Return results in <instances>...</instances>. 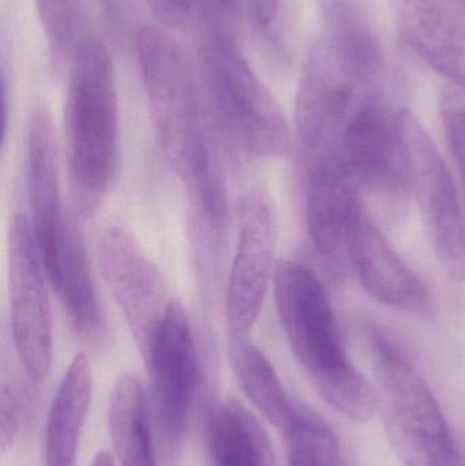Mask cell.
I'll return each instance as SVG.
<instances>
[{
  "mask_svg": "<svg viewBox=\"0 0 465 466\" xmlns=\"http://www.w3.org/2000/svg\"><path fill=\"white\" fill-rule=\"evenodd\" d=\"M409 191L440 266L455 282H465L463 198L433 137L409 109L399 111Z\"/></svg>",
  "mask_w": 465,
  "mask_h": 466,
  "instance_id": "cell-7",
  "label": "cell"
},
{
  "mask_svg": "<svg viewBox=\"0 0 465 466\" xmlns=\"http://www.w3.org/2000/svg\"><path fill=\"white\" fill-rule=\"evenodd\" d=\"M207 445L212 466H275L272 443L264 427L235 400L210 408Z\"/></svg>",
  "mask_w": 465,
  "mask_h": 466,
  "instance_id": "cell-20",
  "label": "cell"
},
{
  "mask_svg": "<svg viewBox=\"0 0 465 466\" xmlns=\"http://www.w3.org/2000/svg\"><path fill=\"white\" fill-rule=\"evenodd\" d=\"M97 259L104 281L139 348L177 301L169 295L160 268L122 227H108L103 232Z\"/></svg>",
  "mask_w": 465,
  "mask_h": 466,
  "instance_id": "cell-11",
  "label": "cell"
},
{
  "mask_svg": "<svg viewBox=\"0 0 465 466\" xmlns=\"http://www.w3.org/2000/svg\"><path fill=\"white\" fill-rule=\"evenodd\" d=\"M92 394V366L85 353H78L63 374L49 408L44 435L45 466H76Z\"/></svg>",
  "mask_w": 465,
  "mask_h": 466,
  "instance_id": "cell-17",
  "label": "cell"
},
{
  "mask_svg": "<svg viewBox=\"0 0 465 466\" xmlns=\"http://www.w3.org/2000/svg\"><path fill=\"white\" fill-rule=\"evenodd\" d=\"M213 2L217 3L223 10L237 11L243 0H213Z\"/></svg>",
  "mask_w": 465,
  "mask_h": 466,
  "instance_id": "cell-29",
  "label": "cell"
},
{
  "mask_svg": "<svg viewBox=\"0 0 465 466\" xmlns=\"http://www.w3.org/2000/svg\"><path fill=\"white\" fill-rule=\"evenodd\" d=\"M278 244V216L264 190L251 191L240 205L239 238L226 292L231 334H248L256 325L272 274Z\"/></svg>",
  "mask_w": 465,
  "mask_h": 466,
  "instance_id": "cell-12",
  "label": "cell"
},
{
  "mask_svg": "<svg viewBox=\"0 0 465 466\" xmlns=\"http://www.w3.org/2000/svg\"><path fill=\"white\" fill-rule=\"evenodd\" d=\"M404 43L450 82L465 85V8L459 0H388Z\"/></svg>",
  "mask_w": 465,
  "mask_h": 466,
  "instance_id": "cell-15",
  "label": "cell"
},
{
  "mask_svg": "<svg viewBox=\"0 0 465 466\" xmlns=\"http://www.w3.org/2000/svg\"><path fill=\"white\" fill-rule=\"evenodd\" d=\"M136 51L158 147L187 180L215 155L187 60L177 40L157 26L139 29Z\"/></svg>",
  "mask_w": 465,
  "mask_h": 466,
  "instance_id": "cell-3",
  "label": "cell"
},
{
  "mask_svg": "<svg viewBox=\"0 0 465 466\" xmlns=\"http://www.w3.org/2000/svg\"><path fill=\"white\" fill-rule=\"evenodd\" d=\"M459 2H460L461 5H463V7L465 8V0H459Z\"/></svg>",
  "mask_w": 465,
  "mask_h": 466,
  "instance_id": "cell-30",
  "label": "cell"
},
{
  "mask_svg": "<svg viewBox=\"0 0 465 466\" xmlns=\"http://www.w3.org/2000/svg\"><path fill=\"white\" fill-rule=\"evenodd\" d=\"M55 136L51 112L38 106L27 130V194L32 212L29 220L46 273L76 229L63 207Z\"/></svg>",
  "mask_w": 465,
  "mask_h": 466,
  "instance_id": "cell-14",
  "label": "cell"
},
{
  "mask_svg": "<svg viewBox=\"0 0 465 466\" xmlns=\"http://www.w3.org/2000/svg\"><path fill=\"white\" fill-rule=\"evenodd\" d=\"M38 16L56 65L71 60L78 48L84 26L81 0H35Z\"/></svg>",
  "mask_w": 465,
  "mask_h": 466,
  "instance_id": "cell-23",
  "label": "cell"
},
{
  "mask_svg": "<svg viewBox=\"0 0 465 466\" xmlns=\"http://www.w3.org/2000/svg\"><path fill=\"white\" fill-rule=\"evenodd\" d=\"M308 161V236L318 254L332 257L346 243L349 218L360 194L341 147L318 153Z\"/></svg>",
  "mask_w": 465,
  "mask_h": 466,
  "instance_id": "cell-16",
  "label": "cell"
},
{
  "mask_svg": "<svg viewBox=\"0 0 465 466\" xmlns=\"http://www.w3.org/2000/svg\"><path fill=\"white\" fill-rule=\"evenodd\" d=\"M440 115L455 161L465 202V85L448 82L440 96Z\"/></svg>",
  "mask_w": 465,
  "mask_h": 466,
  "instance_id": "cell-24",
  "label": "cell"
},
{
  "mask_svg": "<svg viewBox=\"0 0 465 466\" xmlns=\"http://www.w3.org/2000/svg\"><path fill=\"white\" fill-rule=\"evenodd\" d=\"M273 288L287 342L318 393L349 420L370 421L379 407L376 389L349 358L318 274L297 260H281Z\"/></svg>",
  "mask_w": 465,
  "mask_h": 466,
  "instance_id": "cell-1",
  "label": "cell"
},
{
  "mask_svg": "<svg viewBox=\"0 0 465 466\" xmlns=\"http://www.w3.org/2000/svg\"><path fill=\"white\" fill-rule=\"evenodd\" d=\"M149 396L136 375L117 378L108 402V427L122 466H158L153 445Z\"/></svg>",
  "mask_w": 465,
  "mask_h": 466,
  "instance_id": "cell-19",
  "label": "cell"
},
{
  "mask_svg": "<svg viewBox=\"0 0 465 466\" xmlns=\"http://www.w3.org/2000/svg\"><path fill=\"white\" fill-rule=\"evenodd\" d=\"M65 130L74 182L89 196L104 193L119 167V98L111 55L95 38L71 57Z\"/></svg>",
  "mask_w": 465,
  "mask_h": 466,
  "instance_id": "cell-2",
  "label": "cell"
},
{
  "mask_svg": "<svg viewBox=\"0 0 465 466\" xmlns=\"http://www.w3.org/2000/svg\"><path fill=\"white\" fill-rule=\"evenodd\" d=\"M369 89L324 38L314 44L295 103V126L308 157L340 147L347 122Z\"/></svg>",
  "mask_w": 465,
  "mask_h": 466,
  "instance_id": "cell-10",
  "label": "cell"
},
{
  "mask_svg": "<svg viewBox=\"0 0 465 466\" xmlns=\"http://www.w3.org/2000/svg\"><path fill=\"white\" fill-rule=\"evenodd\" d=\"M284 435L288 442V466H340L336 435L302 402Z\"/></svg>",
  "mask_w": 465,
  "mask_h": 466,
  "instance_id": "cell-22",
  "label": "cell"
},
{
  "mask_svg": "<svg viewBox=\"0 0 465 466\" xmlns=\"http://www.w3.org/2000/svg\"><path fill=\"white\" fill-rule=\"evenodd\" d=\"M280 0H250L251 18L259 30L268 29L278 13Z\"/></svg>",
  "mask_w": 465,
  "mask_h": 466,
  "instance_id": "cell-27",
  "label": "cell"
},
{
  "mask_svg": "<svg viewBox=\"0 0 465 466\" xmlns=\"http://www.w3.org/2000/svg\"><path fill=\"white\" fill-rule=\"evenodd\" d=\"M201 60L213 114L231 141L256 157L286 155L291 147L286 114L237 44L215 33L202 46Z\"/></svg>",
  "mask_w": 465,
  "mask_h": 466,
  "instance_id": "cell-5",
  "label": "cell"
},
{
  "mask_svg": "<svg viewBox=\"0 0 465 466\" xmlns=\"http://www.w3.org/2000/svg\"><path fill=\"white\" fill-rule=\"evenodd\" d=\"M24 416L21 393L13 383H3L0 396V448L5 454L15 442Z\"/></svg>",
  "mask_w": 465,
  "mask_h": 466,
  "instance_id": "cell-25",
  "label": "cell"
},
{
  "mask_svg": "<svg viewBox=\"0 0 465 466\" xmlns=\"http://www.w3.org/2000/svg\"><path fill=\"white\" fill-rule=\"evenodd\" d=\"M379 405L388 438L404 466H460L450 423L433 391L381 330L370 331Z\"/></svg>",
  "mask_w": 465,
  "mask_h": 466,
  "instance_id": "cell-4",
  "label": "cell"
},
{
  "mask_svg": "<svg viewBox=\"0 0 465 466\" xmlns=\"http://www.w3.org/2000/svg\"><path fill=\"white\" fill-rule=\"evenodd\" d=\"M156 16L168 26L177 27L188 21L193 0H147Z\"/></svg>",
  "mask_w": 465,
  "mask_h": 466,
  "instance_id": "cell-26",
  "label": "cell"
},
{
  "mask_svg": "<svg viewBox=\"0 0 465 466\" xmlns=\"http://www.w3.org/2000/svg\"><path fill=\"white\" fill-rule=\"evenodd\" d=\"M344 246L360 287L374 300L407 314L430 311L428 287L388 240L362 197L352 209Z\"/></svg>",
  "mask_w": 465,
  "mask_h": 466,
  "instance_id": "cell-13",
  "label": "cell"
},
{
  "mask_svg": "<svg viewBox=\"0 0 465 466\" xmlns=\"http://www.w3.org/2000/svg\"><path fill=\"white\" fill-rule=\"evenodd\" d=\"M228 356L248 401L270 424L286 434L297 415L299 401L289 396L269 359L248 339V334L229 333Z\"/></svg>",
  "mask_w": 465,
  "mask_h": 466,
  "instance_id": "cell-21",
  "label": "cell"
},
{
  "mask_svg": "<svg viewBox=\"0 0 465 466\" xmlns=\"http://www.w3.org/2000/svg\"><path fill=\"white\" fill-rule=\"evenodd\" d=\"M322 38L368 87L381 86L385 76L384 49L366 19L351 0H319Z\"/></svg>",
  "mask_w": 465,
  "mask_h": 466,
  "instance_id": "cell-18",
  "label": "cell"
},
{
  "mask_svg": "<svg viewBox=\"0 0 465 466\" xmlns=\"http://www.w3.org/2000/svg\"><path fill=\"white\" fill-rule=\"evenodd\" d=\"M341 149L363 202L377 220L406 218L411 191L399 134V111L381 86L366 90L344 128Z\"/></svg>",
  "mask_w": 465,
  "mask_h": 466,
  "instance_id": "cell-6",
  "label": "cell"
},
{
  "mask_svg": "<svg viewBox=\"0 0 465 466\" xmlns=\"http://www.w3.org/2000/svg\"><path fill=\"white\" fill-rule=\"evenodd\" d=\"M45 268L25 215L8 232V292L14 347L32 382L41 383L52 363V315Z\"/></svg>",
  "mask_w": 465,
  "mask_h": 466,
  "instance_id": "cell-9",
  "label": "cell"
},
{
  "mask_svg": "<svg viewBox=\"0 0 465 466\" xmlns=\"http://www.w3.org/2000/svg\"><path fill=\"white\" fill-rule=\"evenodd\" d=\"M147 371L150 413L161 451L174 459L182 446L201 386L196 337L179 303L138 348Z\"/></svg>",
  "mask_w": 465,
  "mask_h": 466,
  "instance_id": "cell-8",
  "label": "cell"
},
{
  "mask_svg": "<svg viewBox=\"0 0 465 466\" xmlns=\"http://www.w3.org/2000/svg\"><path fill=\"white\" fill-rule=\"evenodd\" d=\"M92 466H116V464L108 451H98L93 459Z\"/></svg>",
  "mask_w": 465,
  "mask_h": 466,
  "instance_id": "cell-28",
  "label": "cell"
}]
</instances>
